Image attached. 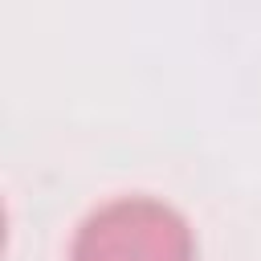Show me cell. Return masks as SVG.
Instances as JSON below:
<instances>
[{
	"mask_svg": "<svg viewBox=\"0 0 261 261\" xmlns=\"http://www.w3.org/2000/svg\"><path fill=\"white\" fill-rule=\"evenodd\" d=\"M69 261H196V241L171 204L118 196L82 220Z\"/></svg>",
	"mask_w": 261,
	"mask_h": 261,
	"instance_id": "6da1fadb",
	"label": "cell"
}]
</instances>
